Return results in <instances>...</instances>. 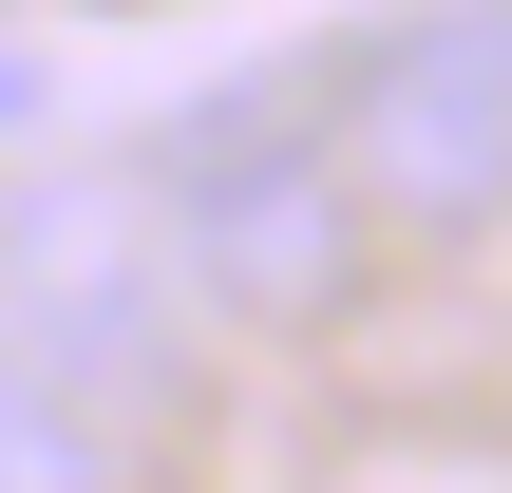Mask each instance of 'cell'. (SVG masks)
<instances>
[{"label":"cell","mask_w":512,"mask_h":493,"mask_svg":"<svg viewBox=\"0 0 512 493\" xmlns=\"http://www.w3.org/2000/svg\"><path fill=\"white\" fill-rule=\"evenodd\" d=\"M152 190H171L190 304H228V323H323L342 266H361V152H342V114H323L304 76L190 95L171 152H152Z\"/></svg>","instance_id":"6da1fadb"},{"label":"cell","mask_w":512,"mask_h":493,"mask_svg":"<svg viewBox=\"0 0 512 493\" xmlns=\"http://www.w3.org/2000/svg\"><path fill=\"white\" fill-rule=\"evenodd\" d=\"M342 152H361V209L494 228L512 209V0H399L342 57Z\"/></svg>","instance_id":"7a4b0ae2"},{"label":"cell","mask_w":512,"mask_h":493,"mask_svg":"<svg viewBox=\"0 0 512 493\" xmlns=\"http://www.w3.org/2000/svg\"><path fill=\"white\" fill-rule=\"evenodd\" d=\"M171 304H190V266L133 247L114 190H38V209L0 228V323H19L38 380L95 399V418H152V380H171Z\"/></svg>","instance_id":"3957f363"},{"label":"cell","mask_w":512,"mask_h":493,"mask_svg":"<svg viewBox=\"0 0 512 493\" xmlns=\"http://www.w3.org/2000/svg\"><path fill=\"white\" fill-rule=\"evenodd\" d=\"M0 493H114V418L57 399L19 323H0Z\"/></svg>","instance_id":"277c9868"}]
</instances>
